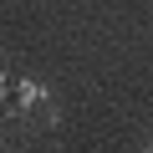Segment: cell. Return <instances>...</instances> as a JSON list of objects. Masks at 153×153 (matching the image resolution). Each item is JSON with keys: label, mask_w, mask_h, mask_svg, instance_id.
<instances>
[{"label": "cell", "mask_w": 153, "mask_h": 153, "mask_svg": "<svg viewBox=\"0 0 153 153\" xmlns=\"http://www.w3.org/2000/svg\"><path fill=\"white\" fill-rule=\"evenodd\" d=\"M26 97H31V82L5 71V82H0V117H26Z\"/></svg>", "instance_id": "6da1fadb"}]
</instances>
